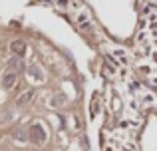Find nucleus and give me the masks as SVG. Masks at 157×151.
<instances>
[{
	"label": "nucleus",
	"instance_id": "f8f14e48",
	"mask_svg": "<svg viewBox=\"0 0 157 151\" xmlns=\"http://www.w3.org/2000/svg\"><path fill=\"white\" fill-rule=\"evenodd\" d=\"M129 108H131V109H135V108H137V101L131 100V101H129Z\"/></svg>",
	"mask_w": 157,
	"mask_h": 151
},
{
	"label": "nucleus",
	"instance_id": "6e6552de",
	"mask_svg": "<svg viewBox=\"0 0 157 151\" xmlns=\"http://www.w3.org/2000/svg\"><path fill=\"white\" fill-rule=\"evenodd\" d=\"M66 101H68V100H66L64 93H54L52 100H50V105H52V108H60V105H64Z\"/></svg>",
	"mask_w": 157,
	"mask_h": 151
},
{
	"label": "nucleus",
	"instance_id": "39448f33",
	"mask_svg": "<svg viewBox=\"0 0 157 151\" xmlns=\"http://www.w3.org/2000/svg\"><path fill=\"white\" fill-rule=\"evenodd\" d=\"M28 76L32 77L34 81H44V72L40 70V66H36V64H32V66H28Z\"/></svg>",
	"mask_w": 157,
	"mask_h": 151
},
{
	"label": "nucleus",
	"instance_id": "7ed1b4c3",
	"mask_svg": "<svg viewBox=\"0 0 157 151\" xmlns=\"http://www.w3.org/2000/svg\"><path fill=\"white\" fill-rule=\"evenodd\" d=\"M10 50H12V54H14L16 58H22V56L26 54L28 46H26L24 40H12V42H10Z\"/></svg>",
	"mask_w": 157,
	"mask_h": 151
},
{
	"label": "nucleus",
	"instance_id": "0eeeda50",
	"mask_svg": "<svg viewBox=\"0 0 157 151\" xmlns=\"http://www.w3.org/2000/svg\"><path fill=\"white\" fill-rule=\"evenodd\" d=\"M22 66H24V62H22V58H10L8 60V70L10 72H18L20 74V70H22Z\"/></svg>",
	"mask_w": 157,
	"mask_h": 151
},
{
	"label": "nucleus",
	"instance_id": "f257e3e1",
	"mask_svg": "<svg viewBox=\"0 0 157 151\" xmlns=\"http://www.w3.org/2000/svg\"><path fill=\"white\" fill-rule=\"evenodd\" d=\"M48 139V133H46V127L42 123H34L30 129H28V141L34 145H44Z\"/></svg>",
	"mask_w": 157,
	"mask_h": 151
},
{
	"label": "nucleus",
	"instance_id": "20e7f679",
	"mask_svg": "<svg viewBox=\"0 0 157 151\" xmlns=\"http://www.w3.org/2000/svg\"><path fill=\"white\" fill-rule=\"evenodd\" d=\"M76 26H78V30H82V32H90L92 30V20H90V16L88 14H80L76 18Z\"/></svg>",
	"mask_w": 157,
	"mask_h": 151
},
{
	"label": "nucleus",
	"instance_id": "1a4fd4ad",
	"mask_svg": "<svg viewBox=\"0 0 157 151\" xmlns=\"http://www.w3.org/2000/svg\"><path fill=\"white\" fill-rule=\"evenodd\" d=\"M32 96H34V92H22L18 96V100H16V105H26L32 100Z\"/></svg>",
	"mask_w": 157,
	"mask_h": 151
},
{
	"label": "nucleus",
	"instance_id": "9d476101",
	"mask_svg": "<svg viewBox=\"0 0 157 151\" xmlns=\"http://www.w3.org/2000/svg\"><path fill=\"white\" fill-rule=\"evenodd\" d=\"M113 54H115V56L119 58V64H123V66L127 64V56H125V52H123V50H115Z\"/></svg>",
	"mask_w": 157,
	"mask_h": 151
},
{
	"label": "nucleus",
	"instance_id": "2eb2a0df",
	"mask_svg": "<svg viewBox=\"0 0 157 151\" xmlns=\"http://www.w3.org/2000/svg\"><path fill=\"white\" fill-rule=\"evenodd\" d=\"M153 81H155V84H157V76H155V77H153Z\"/></svg>",
	"mask_w": 157,
	"mask_h": 151
},
{
	"label": "nucleus",
	"instance_id": "9b49d317",
	"mask_svg": "<svg viewBox=\"0 0 157 151\" xmlns=\"http://www.w3.org/2000/svg\"><path fill=\"white\" fill-rule=\"evenodd\" d=\"M68 2H70V0H56V4L60 8H66V6H68Z\"/></svg>",
	"mask_w": 157,
	"mask_h": 151
},
{
	"label": "nucleus",
	"instance_id": "f03ea898",
	"mask_svg": "<svg viewBox=\"0 0 157 151\" xmlns=\"http://www.w3.org/2000/svg\"><path fill=\"white\" fill-rule=\"evenodd\" d=\"M16 84H18V72L6 70L4 76H2V88L4 89H12V88H16Z\"/></svg>",
	"mask_w": 157,
	"mask_h": 151
},
{
	"label": "nucleus",
	"instance_id": "ddd939ff",
	"mask_svg": "<svg viewBox=\"0 0 157 151\" xmlns=\"http://www.w3.org/2000/svg\"><path fill=\"white\" fill-rule=\"evenodd\" d=\"M121 151H131V149L129 147H121Z\"/></svg>",
	"mask_w": 157,
	"mask_h": 151
},
{
	"label": "nucleus",
	"instance_id": "423d86ee",
	"mask_svg": "<svg viewBox=\"0 0 157 151\" xmlns=\"http://www.w3.org/2000/svg\"><path fill=\"white\" fill-rule=\"evenodd\" d=\"M12 139L18 141V143H26V141H28V129H24V127L16 129V131L12 133Z\"/></svg>",
	"mask_w": 157,
	"mask_h": 151
},
{
	"label": "nucleus",
	"instance_id": "4468645a",
	"mask_svg": "<svg viewBox=\"0 0 157 151\" xmlns=\"http://www.w3.org/2000/svg\"><path fill=\"white\" fill-rule=\"evenodd\" d=\"M105 151H113V149H111V147H105Z\"/></svg>",
	"mask_w": 157,
	"mask_h": 151
}]
</instances>
